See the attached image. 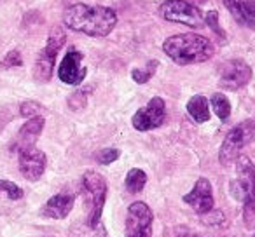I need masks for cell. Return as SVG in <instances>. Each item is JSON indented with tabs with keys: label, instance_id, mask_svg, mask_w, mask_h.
Returning a JSON list of instances; mask_svg holds the SVG:
<instances>
[{
	"label": "cell",
	"instance_id": "8",
	"mask_svg": "<svg viewBox=\"0 0 255 237\" xmlns=\"http://www.w3.org/2000/svg\"><path fill=\"white\" fill-rule=\"evenodd\" d=\"M152 218L145 202H133L126 213V237H152Z\"/></svg>",
	"mask_w": 255,
	"mask_h": 237
},
{
	"label": "cell",
	"instance_id": "12",
	"mask_svg": "<svg viewBox=\"0 0 255 237\" xmlns=\"http://www.w3.org/2000/svg\"><path fill=\"white\" fill-rule=\"evenodd\" d=\"M184 202H187L196 213L199 215H206L213 209V190H212V183H210L206 178H199L194 183L192 190L187 195H184Z\"/></svg>",
	"mask_w": 255,
	"mask_h": 237
},
{
	"label": "cell",
	"instance_id": "6",
	"mask_svg": "<svg viewBox=\"0 0 255 237\" xmlns=\"http://www.w3.org/2000/svg\"><path fill=\"white\" fill-rule=\"evenodd\" d=\"M161 16L168 21L180 23V25L191 26V28H199L205 25V16L201 9L189 4L185 0H166L159 7Z\"/></svg>",
	"mask_w": 255,
	"mask_h": 237
},
{
	"label": "cell",
	"instance_id": "20",
	"mask_svg": "<svg viewBox=\"0 0 255 237\" xmlns=\"http://www.w3.org/2000/svg\"><path fill=\"white\" fill-rule=\"evenodd\" d=\"M156 68H157V61L156 60L149 61L145 68H135V70L131 72L133 80L138 82V84H145V82H149L150 79H152V75L156 74Z\"/></svg>",
	"mask_w": 255,
	"mask_h": 237
},
{
	"label": "cell",
	"instance_id": "4",
	"mask_svg": "<svg viewBox=\"0 0 255 237\" xmlns=\"http://www.w3.org/2000/svg\"><path fill=\"white\" fill-rule=\"evenodd\" d=\"M255 140V119H247L241 124L234 126L229 133H227L226 140H224L222 147H220L219 159L220 164L229 166L240 157L241 150Z\"/></svg>",
	"mask_w": 255,
	"mask_h": 237
},
{
	"label": "cell",
	"instance_id": "15",
	"mask_svg": "<svg viewBox=\"0 0 255 237\" xmlns=\"http://www.w3.org/2000/svg\"><path fill=\"white\" fill-rule=\"evenodd\" d=\"M224 5L241 26L255 28V2L254 0H224Z\"/></svg>",
	"mask_w": 255,
	"mask_h": 237
},
{
	"label": "cell",
	"instance_id": "5",
	"mask_svg": "<svg viewBox=\"0 0 255 237\" xmlns=\"http://www.w3.org/2000/svg\"><path fill=\"white\" fill-rule=\"evenodd\" d=\"M82 185H84L86 195L89 199V218H88V225L89 227H98L102 225L100 220H102V213H103V204H105L107 199V181L103 180L102 174H98L96 171H88L82 176Z\"/></svg>",
	"mask_w": 255,
	"mask_h": 237
},
{
	"label": "cell",
	"instance_id": "17",
	"mask_svg": "<svg viewBox=\"0 0 255 237\" xmlns=\"http://www.w3.org/2000/svg\"><path fill=\"white\" fill-rule=\"evenodd\" d=\"M187 112L189 115L194 119L196 122H206L210 119V108H208V99L201 94H196L189 99L187 103Z\"/></svg>",
	"mask_w": 255,
	"mask_h": 237
},
{
	"label": "cell",
	"instance_id": "19",
	"mask_svg": "<svg viewBox=\"0 0 255 237\" xmlns=\"http://www.w3.org/2000/svg\"><path fill=\"white\" fill-rule=\"evenodd\" d=\"M210 101H212V106H213V110H215L217 117H219L220 121H226L231 113V105H229V99L226 98V94L215 92Z\"/></svg>",
	"mask_w": 255,
	"mask_h": 237
},
{
	"label": "cell",
	"instance_id": "23",
	"mask_svg": "<svg viewBox=\"0 0 255 237\" xmlns=\"http://www.w3.org/2000/svg\"><path fill=\"white\" fill-rule=\"evenodd\" d=\"M119 156H121L119 150L103 149V150H100V152H96L95 159H96V162H100V164H110V162H114V160L119 159Z\"/></svg>",
	"mask_w": 255,
	"mask_h": 237
},
{
	"label": "cell",
	"instance_id": "9",
	"mask_svg": "<svg viewBox=\"0 0 255 237\" xmlns=\"http://www.w3.org/2000/svg\"><path fill=\"white\" fill-rule=\"evenodd\" d=\"M164 117H166L164 99L156 96V98L150 99L143 108H140L138 112L133 115L131 122L136 131H150V129H156L163 124Z\"/></svg>",
	"mask_w": 255,
	"mask_h": 237
},
{
	"label": "cell",
	"instance_id": "27",
	"mask_svg": "<svg viewBox=\"0 0 255 237\" xmlns=\"http://www.w3.org/2000/svg\"><path fill=\"white\" fill-rule=\"evenodd\" d=\"M68 105H70L74 110L82 108V106L86 105V92H84V91L74 92V94L70 96V99H68Z\"/></svg>",
	"mask_w": 255,
	"mask_h": 237
},
{
	"label": "cell",
	"instance_id": "13",
	"mask_svg": "<svg viewBox=\"0 0 255 237\" xmlns=\"http://www.w3.org/2000/svg\"><path fill=\"white\" fill-rule=\"evenodd\" d=\"M86 68L82 67V54L75 49H70L65 58L61 60L60 70H58V77L61 82L70 85H79L86 77Z\"/></svg>",
	"mask_w": 255,
	"mask_h": 237
},
{
	"label": "cell",
	"instance_id": "2",
	"mask_svg": "<svg viewBox=\"0 0 255 237\" xmlns=\"http://www.w3.org/2000/svg\"><path fill=\"white\" fill-rule=\"evenodd\" d=\"M163 51L178 65H194L210 60L215 53L212 40L198 33H180L168 37Z\"/></svg>",
	"mask_w": 255,
	"mask_h": 237
},
{
	"label": "cell",
	"instance_id": "28",
	"mask_svg": "<svg viewBox=\"0 0 255 237\" xmlns=\"http://www.w3.org/2000/svg\"><path fill=\"white\" fill-rule=\"evenodd\" d=\"M254 237H255V236H254Z\"/></svg>",
	"mask_w": 255,
	"mask_h": 237
},
{
	"label": "cell",
	"instance_id": "10",
	"mask_svg": "<svg viewBox=\"0 0 255 237\" xmlns=\"http://www.w3.org/2000/svg\"><path fill=\"white\" fill-rule=\"evenodd\" d=\"M18 162L21 174L30 181H37L46 171L47 157L42 150H39L35 145L23 147L18 150Z\"/></svg>",
	"mask_w": 255,
	"mask_h": 237
},
{
	"label": "cell",
	"instance_id": "11",
	"mask_svg": "<svg viewBox=\"0 0 255 237\" xmlns=\"http://www.w3.org/2000/svg\"><path fill=\"white\" fill-rule=\"evenodd\" d=\"M252 68L243 60H231L220 67V85L229 91L243 87L250 82Z\"/></svg>",
	"mask_w": 255,
	"mask_h": 237
},
{
	"label": "cell",
	"instance_id": "26",
	"mask_svg": "<svg viewBox=\"0 0 255 237\" xmlns=\"http://www.w3.org/2000/svg\"><path fill=\"white\" fill-rule=\"evenodd\" d=\"M205 23L212 26L213 32H217L220 37H224V32H222V28H220V25H219V14H217L215 11H210L208 14L205 16Z\"/></svg>",
	"mask_w": 255,
	"mask_h": 237
},
{
	"label": "cell",
	"instance_id": "3",
	"mask_svg": "<svg viewBox=\"0 0 255 237\" xmlns=\"http://www.w3.org/2000/svg\"><path fill=\"white\" fill-rule=\"evenodd\" d=\"M238 187L243 199V218L248 229L255 227V164L248 157L236 159Z\"/></svg>",
	"mask_w": 255,
	"mask_h": 237
},
{
	"label": "cell",
	"instance_id": "1",
	"mask_svg": "<svg viewBox=\"0 0 255 237\" xmlns=\"http://www.w3.org/2000/svg\"><path fill=\"white\" fill-rule=\"evenodd\" d=\"M63 21L74 32L86 33L89 37H105L114 30L117 16L110 7L75 4L65 11Z\"/></svg>",
	"mask_w": 255,
	"mask_h": 237
},
{
	"label": "cell",
	"instance_id": "25",
	"mask_svg": "<svg viewBox=\"0 0 255 237\" xmlns=\"http://www.w3.org/2000/svg\"><path fill=\"white\" fill-rule=\"evenodd\" d=\"M0 65H2V68L21 67V65H23V60H21V54H19V51H11V53H7Z\"/></svg>",
	"mask_w": 255,
	"mask_h": 237
},
{
	"label": "cell",
	"instance_id": "18",
	"mask_svg": "<svg viewBox=\"0 0 255 237\" xmlns=\"http://www.w3.org/2000/svg\"><path fill=\"white\" fill-rule=\"evenodd\" d=\"M124 183H126L128 192H131V194H140L147 183V174L143 173L142 169L135 167V169H131L126 174V181H124Z\"/></svg>",
	"mask_w": 255,
	"mask_h": 237
},
{
	"label": "cell",
	"instance_id": "16",
	"mask_svg": "<svg viewBox=\"0 0 255 237\" xmlns=\"http://www.w3.org/2000/svg\"><path fill=\"white\" fill-rule=\"evenodd\" d=\"M44 129V117L37 115L32 117L18 133V140H16V149H23V147H32L35 145L37 138L40 136Z\"/></svg>",
	"mask_w": 255,
	"mask_h": 237
},
{
	"label": "cell",
	"instance_id": "24",
	"mask_svg": "<svg viewBox=\"0 0 255 237\" xmlns=\"http://www.w3.org/2000/svg\"><path fill=\"white\" fill-rule=\"evenodd\" d=\"M42 105L40 103H37V101H25L21 105V108H19V112H21V115L23 117H37V115H40V112H42Z\"/></svg>",
	"mask_w": 255,
	"mask_h": 237
},
{
	"label": "cell",
	"instance_id": "7",
	"mask_svg": "<svg viewBox=\"0 0 255 237\" xmlns=\"http://www.w3.org/2000/svg\"><path fill=\"white\" fill-rule=\"evenodd\" d=\"M65 44V32L61 28H54L51 32L47 44L42 51H40L39 58H37L35 68H33V77L39 82H47L53 75V68H54V61L56 56L60 53V49Z\"/></svg>",
	"mask_w": 255,
	"mask_h": 237
},
{
	"label": "cell",
	"instance_id": "21",
	"mask_svg": "<svg viewBox=\"0 0 255 237\" xmlns=\"http://www.w3.org/2000/svg\"><path fill=\"white\" fill-rule=\"evenodd\" d=\"M74 237H107L105 227H89L88 223L84 225H77L74 229Z\"/></svg>",
	"mask_w": 255,
	"mask_h": 237
},
{
	"label": "cell",
	"instance_id": "22",
	"mask_svg": "<svg viewBox=\"0 0 255 237\" xmlns=\"http://www.w3.org/2000/svg\"><path fill=\"white\" fill-rule=\"evenodd\" d=\"M0 192L7 194V197L12 199V201L23 197V190H21V188H19L16 183H12V181H7V180H0Z\"/></svg>",
	"mask_w": 255,
	"mask_h": 237
},
{
	"label": "cell",
	"instance_id": "14",
	"mask_svg": "<svg viewBox=\"0 0 255 237\" xmlns=\"http://www.w3.org/2000/svg\"><path fill=\"white\" fill-rule=\"evenodd\" d=\"M74 202H75L74 194H58L44 204V208L40 209V215L51 220H63L72 211Z\"/></svg>",
	"mask_w": 255,
	"mask_h": 237
}]
</instances>
